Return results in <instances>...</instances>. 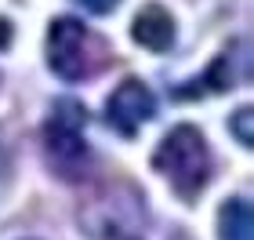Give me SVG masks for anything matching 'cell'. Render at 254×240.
Returning <instances> with one entry per match:
<instances>
[{
	"instance_id": "1",
	"label": "cell",
	"mask_w": 254,
	"mask_h": 240,
	"mask_svg": "<svg viewBox=\"0 0 254 240\" xmlns=\"http://www.w3.org/2000/svg\"><path fill=\"white\" fill-rule=\"evenodd\" d=\"M109 48L106 40L95 37L80 18H55L48 29V66L51 73H59L62 80L76 84L106 70Z\"/></svg>"
},
{
	"instance_id": "2",
	"label": "cell",
	"mask_w": 254,
	"mask_h": 240,
	"mask_svg": "<svg viewBox=\"0 0 254 240\" xmlns=\"http://www.w3.org/2000/svg\"><path fill=\"white\" fill-rule=\"evenodd\" d=\"M153 167L171 178L182 200H196V193L211 178V153H207V139L200 135V128L178 124L153 153Z\"/></svg>"
},
{
	"instance_id": "3",
	"label": "cell",
	"mask_w": 254,
	"mask_h": 240,
	"mask_svg": "<svg viewBox=\"0 0 254 240\" xmlns=\"http://www.w3.org/2000/svg\"><path fill=\"white\" fill-rule=\"evenodd\" d=\"M84 124H87L84 106L73 98H62L44 128V153L62 178H80L91 160V150L84 142Z\"/></svg>"
},
{
	"instance_id": "4",
	"label": "cell",
	"mask_w": 254,
	"mask_h": 240,
	"mask_svg": "<svg viewBox=\"0 0 254 240\" xmlns=\"http://www.w3.org/2000/svg\"><path fill=\"white\" fill-rule=\"evenodd\" d=\"M153 113H156V98H153V91H149L142 80H124L106 102L109 124L120 135H127V139H131L145 120H153Z\"/></svg>"
},
{
	"instance_id": "5",
	"label": "cell",
	"mask_w": 254,
	"mask_h": 240,
	"mask_svg": "<svg viewBox=\"0 0 254 240\" xmlns=\"http://www.w3.org/2000/svg\"><path fill=\"white\" fill-rule=\"evenodd\" d=\"M131 37L134 44H142L149 51H167L175 44V18L167 15V7L160 4H145L142 11L134 15V26H131Z\"/></svg>"
},
{
	"instance_id": "6",
	"label": "cell",
	"mask_w": 254,
	"mask_h": 240,
	"mask_svg": "<svg viewBox=\"0 0 254 240\" xmlns=\"http://www.w3.org/2000/svg\"><path fill=\"white\" fill-rule=\"evenodd\" d=\"M218 237L222 240H254V215L244 197H233L218 211Z\"/></svg>"
},
{
	"instance_id": "7",
	"label": "cell",
	"mask_w": 254,
	"mask_h": 240,
	"mask_svg": "<svg viewBox=\"0 0 254 240\" xmlns=\"http://www.w3.org/2000/svg\"><path fill=\"white\" fill-rule=\"evenodd\" d=\"M229 128H233V135L240 139V146H254V109L244 106V109H236L233 113V120H229Z\"/></svg>"
},
{
	"instance_id": "8",
	"label": "cell",
	"mask_w": 254,
	"mask_h": 240,
	"mask_svg": "<svg viewBox=\"0 0 254 240\" xmlns=\"http://www.w3.org/2000/svg\"><path fill=\"white\" fill-rule=\"evenodd\" d=\"M76 4H84V7L91 11V15H109V11L117 7L120 0H76Z\"/></svg>"
},
{
	"instance_id": "9",
	"label": "cell",
	"mask_w": 254,
	"mask_h": 240,
	"mask_svg": "<svg viewBox=\"0 0 254 240\" xmlns=\"http://www.w3.org/2000/svg\"><path fill=\"white\" fill-rule=\"evenodd\" d=\"M7 44H11V22L0 18V48H7Z\"/></svg>"
}]
</instances>
